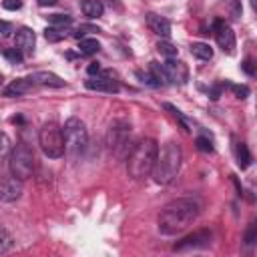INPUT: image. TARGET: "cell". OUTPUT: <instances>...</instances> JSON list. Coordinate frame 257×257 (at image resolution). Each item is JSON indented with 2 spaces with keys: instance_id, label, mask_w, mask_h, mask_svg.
I'll list each match as a JSON object with an SVG mask.
<instances>
[{
  "instance_id": "cell-14",
  "label": "cell",
  "mask_w": 257,
  "mask_h": 257,
  "mask_svg": "<svg viewBox=\"0 0 257 257\" xmlns=\"http://www.w3.org/2000/svg\"><path fill=\"white\" fill-rule=\"evenodd\" d=\"M147 24L151 28V32H155L157 36H163V38H169L171 36V22L155 12L147 14Z\"/></svg>"
},
{
  "instance_id": "cell-22",
  "label": "cell",
  "mask_w": 257,
  "mask_h": 257,
  "mask_svg": "<svg viewBox=\"0 0 257 257\" xmlns=\"http://www.w3.org/2000/svg\"><path fill=\"white\" fill-rule=\"evenodd\" d=\"M44 36H46L48 42H58V40H62V38L66 36V32H64V28H60V26H48V28L44 30Z\"/></svg>"
},
{
  "instance_id": "cell-32",
  "label": "cell",
  "mask_w": 257,
  "mask_h": 257,
  "mask_svg": "<svg viewBox=\"0 0 257 257\" xmlns=\"http://www.w3.org/2000/svg\"><path fill=\"white\" fill-rule=\"evenodd\" d=\"M139 76L143 78V82H147V84H151V86H161V84L155 80V76L151 74V70H149V72H139Z\"/></svg>"
},
{
  "instance_id": "cell-26",
  "label": "cell",
  "mask_w": 257,
  "mask_h": 257,
  "mask_svg": "<svg viewBox=\"0 0 257 257\" xmlns=\"http://www.w3.org/2000/svg\"><path fill=\"white\" fill-rule=\"evenodd\" d=\"M14 239L6 229H0V253H6L8 249H12Z\"/></svg>"
},
{
  "instance_id": "cell-21",
  "label": "cell",
  "mask_w": 257,
  "mask_h": 257,
  "mask_svg": "<svg viewBox=\"0 0 257 257\" xmlns=\"http://www.w3.org/2000/svg\"><path fill=\"white\" fill-rule=\"evenodd\" d=\"M149 70H151V74L155 76V80H157L161 86L169 82V80H167V74H165V70H163V64H159V62L153 60V62L149 64Z\"/></svg>"
},
{
  "instance_id": "cell-6",
  "label": "cell",
  "mask_w": 257,
  "mask_h": 257,
  "mask_svg": "<svg viewBox=\"0 0 257 257\" xmlns=\"http://www.w3.org/2000/svg\"><path fill=\"white\" fill-rule=\"evenodd\" d=\"M8 167L12 177L26 181L28 177H32L34 171V155L26 145H16V149L10 151L8 155Z\"/></svg>"
},
{
  "instance_id": "cell-29",
  "label": "cell",
  "mask_w": 257,
  "mask_h": 257,
  "mask_svg": "<svg viewBox=\"0 0 257 257\" xmlns=\"http://www.w3.org/2000/svg\"><path fill=\"white\" fill-rule=\"evenodd\" d=\"M4 56H6L12 64H20V62H22V52H20L18 48H8V50H4Z\"/></svg>"
},
{
  "instance_id": "cell-11",
  "label": "cell",
  "mask_w": 257,
  "mask_h": 257,
  "mask_svg": "<svg viewBox=\"0 0 257 257\" xmlns=\"http://www.w3.org/2000/svg\"><path fill=\"white\" fill-rule=\"evenodd\" d=\"M211 243V233L209 231H197L193 235H187L175 245V251H185V249H201Z\"/></svg>"
},
{
  "instance_id": "cell-38",
  "label": "cell",
  "mask_w": 257,
  "mask_h": 257,
  "mask_svg": "<svg viewBox=\"0 0 257 257\" xmlns=\"http://www.w3.org/2000/svg\"><path fill=\"white\" fill-rule=\"evenodd\" d=\"M0 82H2V76H0Z\"/></svg>"
},
{
  "instance_id": "cell-8",
  "label": "cell",
  "mask_w": 257,
  "mask_h": 257,
  "mask_svg": "<svg viewBox=\"0 0 257 257\" xmlns=\"http://www.w3.org/2000/svg\"><path fill=\"white\" fill-rule=\"evenodd\" d=\"M213 30H215V40H217L219 48L227 54H233V50H235V32L231 30V26L225 20H215Z\"/></svg>"
},
{
  "instance_id": "cell-12",
  "label": "cell",
  "mask_w": 257,
  "mask_h": 257,
  "mask_svg": "<svg viewBox=\"0 0 257 257\" xmlns=\"http://www.w3.org/2000/svg\"><path fill=\"white\" fill-rule=\"evenodd\" d=\"M14 40H16V48H18L22 54H32V50H34V46H36V34H34L32 28H28V26L18 28Z\"/></svg>"
},
{
  "instance_id": "cell-18",
  "label": "cell",
  "mask_w": 257,
  "mask_h": 257,
  "mask_svg": "<svg viewBox=\"0 0 257 257\" xmlns=\"http://www.w3.org/2000/svg\"><path fill=\"white\" fill-rule=\"evenodd\" d=\"M191 52H193V56H197L201 60H211L213 58V48L209 44H205V42H193L191 44Z\"/></svg>"
},
{
  "instance_id": "cell-10",
  "label": "cell",
  "mask_w": 257,
  "mask_h": 257,
  "mask_svg": "<svg viewBox=\"0 0 257 257\" xmlns=\"http://www.w3.org/2000/svg\"><path fill=\"white\" fill-rule=\"evenodd\" d=\"M22 195V181L16 177H8L0 181V201L4 203H12L18 201Z\"/></svg>"
},
{
  "instance_id": "cell-15",
  "label": "cell",
  "mask_w": 257,
  "mask_h": 257,
  "mask_svg": "<svg viewBox=\"0 0 257 257\" xmlns=\"http://www.w3.org/2000/svg\"><path fill=\"white\" fill-rule=\"evenodd\" d=\"M88 90H98V92H118V84L116 80L108 78V76H90L86 82Z\"/></svg>"
},
{
  "instance_id": "cell-34",
  "label": "cell",
  "mask_w": 257,
  "mask_h": 257,
  "mask_svg": "<svg viewBox=\"0 0 257 257\" xmlns=\"http://www.w3.org/2000/svg\"><path fill=\"white\" fill-rule=\"evenodd\" d=\"M253 241H255V223H251L249 229H247V233H245V243L251 245Z\"/></svg>"
},
{
  "instance_id": "cell-23",
  "label": "cell",
  "mask_w": 257,
  "mask_h": 257,
  "mask_svg": "<svg viewBox=\"0 0 257 257\" xmlns=\"http://www.w3.org/2000/svg\"><path fill=\"white\" fill-rule=\"evenodd\" d=\"M46 18H48V22L52 26H60V28H64V26H68L72 22V16H68V14H50Z\"/></svg>"
},
{
  "instance_id": "cell-35",
  "label": "cell",
  "mask_w": 257,
  "mask_h": 257,
  "mask_svg": "<svg viewBox=\"0 0 257 257\" xmlns=\"http://www.w3.org/2000/svg\"><path fill=\"white\" fill-rule=\"evenodd\" d=\"M243 70H245L247 74H255V66H253V60H251V58H247V60L243 62Z\"/></svg>"
},
{
  "instance_id": "cell-1",
  "label": "cell",
  "mask_w": 257,
  "mask_h": 257,
  "mask_svg": "<svg viewBox=\"0 0 257 257\" xmlns=\"http://www.w3.org/2000/svg\"><path fill=\"white\" fill-rule=\"evenodd\" d=\"M199 215V203L191 197H179L167 203L159 213V231L163 235H177L185 231Z\"/></svg>"
},
{
  "instance_id": "cell-25",
  "label": "cell",
  "mask_w": 257,
  "mask_h": 257,
  "mask_svg": "<svg viewBox=\"0 0 257 257\" xmlns=\"http://www.w3.org/2000/svg\"><path fill=\"white\" fill-rule=\"evenodd\" d=\"M10 151H12V141H10V137L0 131V159L8 157Z\"/></svg>"
},
{
  "instance_id": "cell-30",
  "label": "cell",
  "mask_w": 257,
  "mask_h": 257,
  "mask_svg": "<svg viewBox=\"0 0 257 257\" xmlns=\"http://www.w3.org/2000/svg\"><path fill=\"white\" fill-rule=\"evenodd\" d=\"M231 90L237 98H247L249 96V86H245V84H231Z\"/></svg>"
},
{
  "instance_id": "cell-13",
  "label": "cell",
  "mask_w": 257,
  "mask_h": 257,
  "mask_svg": "<svg viewBox=\"0 0 257 257\" xmlns=\"http://www.w3.org/2000/svg\"><path fill=\"white\" fill-rule=\"evenodd\" d=\"M28 80L32 82V84H40V86H52V88H62L66 82L58 76V74H54V72H48V70H36V72H32L30 76H28Z\"/></svg>"
},
{
  "instance_id": "cell-31",
  "label": "cell",
  "mask_w": 257,
  "mask_h": 257,
  "mask_svg": "<svg viewBox=\"0 0 257 257\" xmlns=\"http://www.w3.org/2000/svg\"><path fill=\"white\" fill-rule=\"evenodd\" d=\"M2 6L6 10H20L22 8V0H2Z\"/></svg>"
},
{
  "instance_id": "cell-28",
  "label": "cell",
  "mask_w": 257,
  "mask_h": 257,
  "mask_svg": "<svg viewBox=\"0 0 257 257\" xmlns=\"http://www.w3.org/2000/svg\"><path fill=\"white\" fill-rule=\"evenodd\" d=\"M195 147H197L199 151H203V153H213V143H211V139H207V137H197V139H195Z\"/></svg>"
},
{
  "instance_id": "cell-3",
  "label": "cell",
  "mask_w": 257,
  "mask_h": 257,
  "mask_svg": "<svg viewBox=\"0 0 257 257\" xmlns=\"http://www.w3.org/2000/svg\"><path fill=\"white\" fill-rule=\"evenodd\" d=\"M157 155H159V145L155 139H145L141 141L131 157H128V163H126V169H128V175L137 181H143L147 179L151 173H153V167H155V161H157Z\"/></svg>"
},
{
  "instance_id": "cell-19",
  "label": "cell",
  "mask_w": 257,
  "mask_h": 257,
  "mask_svg": "<svg viewBox=\"0 0 257 257\" xmlns=\"http://www.w3.org/2000/svg\"><path fill=\"white\" fill-rule=\"evenodd\" d=\"M98 48H100V42L96 38H80V42H78V52L86 54V56L98 52Z\"/></svg>"
},
{
  "instance_id": "cell-33",
  "label": "cell",
  "mask_w": 257,
  "mask_h": 257,
  "mask_svg": "<svg viewBox=\"0 0 257 257\" xmlns=\"http://www.w3.org/2000/svg\"><path fill=\"white\" fill-rule=\"evenodd\" d=\"M12 32H14L12 24H10V22H6V20H0V34H2V36H10Z\"/></svg>"
},
{
  "instance_id": "cell-2",
  "label": "cell",
  "mask_w": 257,
  "mask_h": 257,
  "mask_svg": "<svg viewBox=\"0 0 257 257\" xmlns=\"http://www.w3.org/2000/svg\"><path fill=\"white\" fill-rule=\"evenodd\" d=\"M181 161H183V151L175 141H169L163 145V149L157 155L155 167H153V179L159 185H169L173 183V179L177 177L179 169H181Z\"/></svg>"
},
{
  "instance_id": "cell-9",
  "label": "cell",
  "mask_w": 257,
  "mask_h": 257,
  "mask_svg": "<svg viewBox=\"0 0 257 257\" xmlns=\"http://www.w3.org/2000/svg\"><path fill=\"white\" fill-rule=\"evenodd\" d=\"M163 70L167 74V80L169 82H175V84H185L187 78H189V72H187V66L175 58H167L163 62Z\"/></svg>"
},
{
  "instance_id": "cell-17",
  "label": "cell",
  "mask_w": 257,
  "mask_h": 257,
  "mask_svg": "<svg viewBox=\"0 0 257 257\" xmlns=\"http://www.w3.org/2000/svg\"><path fill=\"white\" fill-rule=\"evenodd\" d=\"M80 8H82V14L88 16V18H98L104 12V6H102L100 0H82Z\"/></svg>"
},
{
  "instance_id": "cell-37",
  "label": "cell",
  "mask_w": 257,
  "mask_h": 257,
  "mask_svg": "<svg viewBox=\"0 0 257 257\" xmlns=\"http://www.w3.org/2000/svg\"><path fill=\"white\" fill-rule=\"evenodd\" d=\"M56 2H58V0H38L40 6H54Z\"/></svg>"
},
{
  "instance_id": "cell-5",
  "label": "cell",
  "mask_w": 257,
  "mask_h": 257,
  "mask_svg": "<svg viewBox=\"0 0 257 257\" xmlns=\"http://www.w3.org/2000/svg\"><path fill=\"white\" fill-rule=\"evenodd\" d=\"M38 143L42 153L48 159H60L64 155V137H62V126L54 120L44 122L40 133H38Z\"/></svg>"
},
{
  "instance_id": "cell-16",
  "label": "cell",
  "mask_w": 257,
  "mask_h": 257,
  "mask_svg": "<svg viewBox=\"0 0 257 257\" xmlns=\"http://www.w3.org/2000/svg\"><path fill=\"white\" fill-rule=\"evenodd\" d=\"M32 86H34V84H32L28 78H16V80H12V82L4 88V96H22V94L30 92Z\"/></svg>"
},
{
  "instance_id": "cell-27",
  "label": "cell",
  "mask_w": 257,
  "mask_h": 257,
  "mask_svg": "<svg viewBox=\"0 0 257 257\" xmlns=\"http://www.w3.org/2000/svg\"><path fill=\"white\" fill-rule=\"evenodd\" d=\"M157 48H159V52H161V54H165L167 58H175V56H177V46H175V44H171V42H167V40L159 42V44H157Z\"/></svg>"
},
{
  "instance_id": "cell-20",
  "label": "cell",
  "mask_w": 257,
  "mask_h": 257,
  "mask_svg": "<svg viewBox=\"0 0 257 257\" xmlns=\"http://www.w3.org/2000/svg\"><path fill=\"white\" fill-rule=\"evenodd\" d=\"M235 153H237V163H239V167H241V169H247V167L251 165V153H249L247 145H245V143H237Z\"/></svg>"
},
{
  "instance_id": "cell-24",
  "label": "cell",
  "mask_w": 257,
  "mask_h": 257,
  "mask_svg": "<svg viewBox=\"0 0 257 257\" xmlns=\"http://www.w3.org/2000/svg\"><path fill=\"white\" fill-rule=\"evenodd\" d=\"M165 108H167V110H169V112H171L175 118H179V120L183 122V126H185V131H187V133H191V131H193V124H191V122H189V120L183 116V112H181L177 106H173V104H169V102H167V104H165Z\"/></svg>"
},
{
  "instance_id": "cell-4",
  "label": "cell",
  "mask_w": 257,
  "mask_h": 257,
  "mask_svg": "<svg viewBox=\"0 0 257 257\" xmlns=\"http://www.w3.org/2000/svg\"><path fill=\"white\" fill-rule=\"evenodd\" d=\"M62 137H64V151L70 155V157H78L86 145H88V131H86V124L76 118V116H70L64 126H62Z\"/></svg>"
},
{
  "instance_id": "cell-36",
  "label": "cell",
  "mask_w": 257,
  "mask_h": 257,
  "mask_svg": "<svg viewBox=\"0 0 257 257\" xmlns=\"http://www.w3.org/2000/svg\"><path fill=\"white\" fill-rule=\"evenodd\" d=\"M86 70H88V74H98L100 72V66H98V62H90Z\"/></svg>"
},
{
  "instance_id": "cell-7",
  "label": "cell",
  "mask_w": 257,
  "mask_h": 257,
  "mask_svg": "<svg viewBox=\"0 0 257 257\" xmlns=\"http://www.w3.org/2000/svg\"><path fill=\"white\" fill-rule=\"evenodd\" d=\"M128 141H131V122H126V120H122V118L114 120V122L110 124V128H108V135H106L108 149H110L114 155L122 157V155H124L122 149L126 147Z\"/></svg>"
}]
</instances>
